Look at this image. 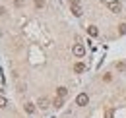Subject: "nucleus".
Returning <instances> with one entry per match:
<instances>
[{
  "label": "nucleus",
  "instance_id": "obj_2",
  "mask_svg": "<svg viewBox=\"0 0 126 118\" xmlns=\"http://www.w3.org/2000/svg\"><path fill=\"white\" fill-rule=\"evenodd\" d=\"M87 103H89V97H87V93H79L78 97H76V104H79V106H85Z\"/></svg>",
  "mask_w": 126,
  "mask_h": 118
},
{
  "label": "nucleus",
  "instance_id": "obj_14",
  "mask_svg": "<svg viewBox=\"0 0 126 118\" xmlns=\"http://www.w3.org/2000/svg\"><path fill=\"white\" fill-rule=\"evenodd\" d=\"M116 70H120V72L126 70V64H122V62H120V64H116Z\"/></svg>",
  "mask_w": 126,
  "mask_h": 118
},
{
  "label": "nucleus",
  "instance_id": "obj_16",
  "mask_svg": "<svg viewBox=\"0 0 126 118\" xmlns=\"http://www.w3.org/2000/svg\"><path fill=\"white\" fill-rule=\"evenodd\" d=\"M105 118H112V110H107V114H105Z\"/></svg>",
  "mask_w": 126,
  "mask_h": 118
},
{
  "label": "nucleus",
  "instance_id": "obj_12",
  "mask_svg": "<svg viewBox=\"0 0 126 118\" xmlns=\"http://www.w3.org/2000/svg\"><path fill=\"white\" fill-rule=\"evenodd\" d=\"M4 106H8V101L4 97H0V108H4Z\"/></svg>",
  "mask_w": 126,
  "mask_h": 118
},
{
  "label": "nucleus",
  "instance_id": "obj_10",
  "mask_svg": "<svg viewBox=\"0 0 126 118\" xmlns=\"http://www.w3.org/2000/svg\"><path fill=\"white\" fill-rule=\"evenodd\" d=\"M72 14L76 15V17H79V15H81V8H79V6H72Z\"/></svg>",
  "mask_w": 126,
  "mask_h": 118
},
{
  "label": "nucleus",
  "instance_id": "obj_11",
  "mask_svg": "<svg viewBox=\"0 0 126 118\" xmlns=\"http://www.w3.org/2000/svg\"><path fill=\"white\" fill-rule=\"evenodd\" d=\"M118 33H120V35H126V23H120V25H118Z\"/></svg>",
  "mask_w": 126,
  "mask_h": 118
},
{
  "label": "nucleus",
  "instance_id": "obj_3",
  "mask_svg": "<svg viewBox=\"0 0 126 118\" xmlns=\"http://www.w3.org/2000/svg\"><path fill=\"white\" fill-rule=\"evenodd\" d=\"M109 10H110V12H114V14H118V12L122 10V4H120L118 0H116V2H110V4H109Z\"/></svg>",
  "mask_w": 126,
  "mask_h": 118
},
{
  "label": "nucleus",
  "instance_id": "obj_15",
  "mask_svg": "<svg viewBox=\"0 0 126 118\" xmlns=\"http://www.w3.org/2000/svg\"><path fill=\"white\" fill-rule=\"evenodd\" d=\"M70 6H79V0H70Z\"/></svg>",
  "mask_w": 126,
  "mask_h": 118
},
{
  "label": "nucleus",
  "instance_id": "obj_6",
  "mask_svg": "<svg viewBox=\"0 0 126 118\" xmlns=\"http://www.w3.org/2000/svg\"><path fill=\"white\" fill-rule=\"evenodd\" d=\"M87 33H89L91 37H97V35H99V29H97L95 25H89V27H87Z\"/></svg>",
  "mask_w": 126,
  "mask_h": 118
},
{
  "label": "nucleus",
  "instance_id": "obj_13",
  "mask_svg": "<svg viewBox=\"0 0 126 118\" xmlns=\"http://www.w3.org/2000/svg\"><path fill=\"white\" fill-rule=\"evenodd\" d=\"M35 6H37V8H43L45 2H43V0H35Z\"/></svg>",
  "mask_w": 126,
  "mask_h": 118
},
{
  "label": "nucleus",
  "instance_id": "obj_17",
  "mask_svg": "<svg viewBox=\"0 0 126 118\" xmlns=\"http://www.w3.org/2000/svg\"><path fill=\"white\" fill-rule=\"evenodd\" d=\"M6 14V8H0V15H4Z\"/></svg>",
  "mask_w": 126,
  "mask_h": 118
},
{
  "label": "nucleus",
  "instance_id": "obj_7",
  "mask_svg": "<svg viewBox=\"0 0 126 118\" xmlns=\"http://www.w3.org/2000/svg\"><path fill=\"white\" fill-rule=\"evenodd\" d=\"M56 95H58V97H62V99H64V97L68 95V89H66V87H58V89H56Z\"/></svg>",
  "mask_w": 126,
  "mask_h": 118
},
{
  "label": "nucleus",
  "instance_id": "obj_8",
  "mask_svg": "<svg viewBox=\"0 0 126 118\" xmlns=\"http://www.w3.org/2000/svg\"><path fill=\"white\" fill-rule=\"evenodd\" d=\"M25 112H27V114H33V112H35V104L27 103V104H25Z\"/></svg>",
  "mask_w": 126,
  "mask_h": 118
},
{
  "label": "nucleus",
  "instance_id": "obj_4",
  "mask_svg": "<svg viewBox=\"0 0 126 118\" xmlns=\"http://www.w3.org/2000/svg\"><path fill=\"white\" fill-rule=\"evenodd\" d=\"M37 104H39V108H41V110H47L48 106H50V103H48V99H47V97H41Z\"/></svg>",
  "mask_w": 126,
  "mask_h": 118
},
{
  "label": "nucleus",
  "instance_id": "obj_5",
  "mask_svg": "<svg viewBox=\"0 0 126 118\" xmlns=\"http://www.w3.org/2000/svg\"><path fill=\"white\" fill-rule=\"evenodd\" d=\"M74 72H76V74H83V72H85V64L78 62V64L74 66Z\"/></svg>",
  "mask_w": 126,
  "mask_h": 118
},
{
  "label": "nucleus",
  "instance_id": "obj_9",
  "mask_svg": "<svg viewBox=\"0 0 126 118\" xmlns=\"http://www.w3.org/2000/svg\"><path fill=\"white\" fill-rule=\"evenodd\" d=\"M52 104H54L56 108H60V106L64 104V99H62V97H56V99H54V103H52Z\"/></svg>",
  "mask_w": 126,
  "mask_h": 118
},
{
  "label": "nucleus",
  "instance_id": "obj_1",
  "mask_svg": "<svg viewBox=\"0 0 126 118\" xmlns=\"http://www.w3.org/2000/svg\"><path fill=\"white\" fill-rule=\"evenodd\" d=\"M72 52H74V56H78V58H81V56H85V46L83 44H74V48H72Z\"/></svg>",
  "mask_w": 126,
  "mask_h": 118
}]
</instances>
